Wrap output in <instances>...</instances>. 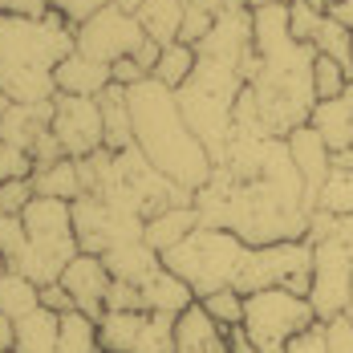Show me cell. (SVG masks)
<instances>
[{
  "label": "cell",
  "instance_id": "1",
  "mask_svg": "<svg viewBox=\"0 0 353 353\" xmlns=\"http://www.w3.org/2000/svg\"><path fill=\"white\" fill-rule=\"evenodd\" d=\"M126 98H130V118H134V146L167 179H175L179 187H187L195 195L212 179L215 163L208 154V146L187 126L175 90L146 77V81L126 90Z\"/></svg>",
  "mask_w": 353,
  "mask_h": 353
},
{
  "label": "cell",
  "instance_id": "2",
  "mask_svg": "<svg viewBox=\"0 0 353 353\" xmlns=\"http://www.w3.org/2000/svg\"><path fill=\"white\" fill-rule=\"evenodd\" d=\"M252 248L223 232V228H195L183 244H175L171 252H163V264L175 272L179 281L191 284L195 301L223 292V288H236L240 272H244V260Z\"/></svg>",
  "mask_w": 353,
  "mask_h": 353
},
{
  "label": "cell",
  "instance_id": "3",
  "mask_svg": "<svg viewBox=\"0 0 353 353\" xmlns=\"http://www.w3.org/2000/svg\"><path fill=\"white\" fill-rule=\"evenodd\" d=\"M25 219V256L17 260L12 272L29 276L33 284H57L65 264L81 252L77 248V232H73V203L65 199H45V195H33V203L21 212Z\"/></svg>",
  "mask_w": 353,
  "mask_h": 353
},
{
  "label": "cell",
  "instance_id": "4",
  "mask_svg": "<svg viewBox=\"0 0 353 353\" xmlns=\"http://www.w3.org/2000/svg\"><path fill=\"white\" fill-rule=\"evenodd\" d=\"M73 37L61 12L0 17V73H53L73 53Z\"/></svg>",
  "mask_w": 353,
  "mask_h": 353
},
{
  "label": "cell",
  "instance_id": "5",
  "mask_svg": "<svg viewBox=\"0 0 353 353\" xmlns=\"http://www.w3.org/2000/svg\"><path fill=\"white\" fill-rule=\"evenodd\" d=\"M317 325V313L309 296L288 292V288H260L244 296V337L260 353H284L288 341L305 329Z\"/></svg>",
  "mask_w": 353,
  "mask_h": 353
},
{
  "label": "cell",
  "instance_id": "6",
  "mask_svg": "<svg viewBox=\"0 0 353 353\" xmlns=\"http://www.w3.org/2000/svg\"><path fill=\"white\" fill-rule=\"evenodd\" d=\"M313 284V244L309 240H288V244H264L252 248L244 260V272L236 292H260V288H288L309 296Z\"/></svg>",
  "mask_w": 353,
  "mask_h": 353
},
{
  "label": "cell",
  "instance_id": "7",
  "mask_svg": "<svg viewBox=\"0 0 353 353\" xmlns=\"http://www.w3.org/2000/svg\"><path fill=\"white\" fill-rule=\"evenodd\" d=\"M146 219L118 203H110L102 195H81L73 199V232H77V248L90 256H106L110 248L142 240Z\"/></svg>",
  "mask_w": 353,
  "mask_h": 353
},
{
  "label": "cell",
  "instance_id": "8",
  "mask_svg": "<svg viewBox=\"0 0 353 353\" xmlns=\"http://www.w3.org/2000/svg\"><path fill=\"white\" fill-rule=\"evenodd\" d=\"M142 41H146V33H142L139 17L126 12V8H118V4H106L102 12H94L90 21L77 25L73 49H77L81 57H90V61L114 65V61H122V57H134L142 49Z\"/></svg>",
  "mask_w": 353,
  "mask_h": 353
},
{
  "label": "cell",
  "instance_id": "9",
  "mask_svg": "<svg viewBox=\"0 0 353 353\" xmlns=\"http://www.w3.org/2000/svg\"><path fill=\"white\" fill-rule=\"evenodd\" d=\"M49 130H53V139L61 142L65 159H85V154H94V150L106 146L98 98L57 94V98H53V122H49Z\"/></svg>",
  "mask_w": 353,
  "mask_h": 353
},
{
  "label": "cell",
  "instance_id": "10",
  "mask_svg": "<svg viewBox=\"0 0 353 353\" xmlns=\"http://www.w3.org/2000/svg\"><path fill=\"white\" fill-rule=\"evenodd\" d=\"M57 284L70 292V301H73L77 313H85V317L98 321L106 313V292H110V284H114V276H110V268H106L102 256L77 252L70 264H65V272H61Z\"/></svg>",
  "mask_w": 353,
  "mask_h": 353
},
{
  "label": "cell",
  "instance_id": "11",
  "mask_svg": "<svg viewBox=\"0 0 353 353\" xmlns=\"http://www.w3.org/2000/svg\"><path fill=\"white\" fill-rule=\"evenodd\" d=\"M284 142H288V154H292L296 171L305 179V191H309V199H313V208H317L321 183L333 171V150L325 146V139H321L313 126H296L292 134H284Z\"/></svg>",
  "mask_w": 353,
  "mask_h": 353
},
{
  "label": "cell",
  "instance_id": "12",
  "mask_svg": "<svg viewBox=\"0 0 353 353\" xmlns=\"http://www.w3.org/2000/svg\"><path fill=\"white\" fill-rule=\"evenodd\" d=\"M309 126L325 139V146H329L333 154H337V150H353V81L345 85L341 98H325V102L313 106Z\"/></svg>",
  "mask_w": 353,
  "mask_h": 353
},
{
  "label": "cell",
  "instance_id": "13",
  "mask_svg": "<svg viewBox=\"0 0 353 353\" xmlns=\"http://www.w3.org/2000/svg\"><path fill=\"white\" fill-rule=\"evenodd\" d=\"M49 122H53V102H37V106L12 102L0 114V139L12 142L25 154H33V146L49 134Z\"/></svg>",
  "mask_w": 353,
  "mask_h": 353
},
{
  "label": "cell",
  "instance_id": "14",
  "mask_svg": "<svg viewBox=\"0 0 353 353\" xmlns=\"http://www.w3.org/2000/svg\"><path fill=\"white\" fill-rule=\"evenodd\" d=\"M53 81H57V94H73V98H98L106 85H114V73L102 61H90L73 49L70 57L53 70Z\"/></svg>",
  "mask_w": 353,
  "mask_h": 353
},
{
  "label": "cell",
  "instance_id": "15",
  "mask_svg": "<svg viewBox=\"0 0 353 353\" xmlns=\"http://www.w3.org/2000/svg\"><path fill=\"white\" fill-rule=\"evenodd\" d=\"M175 341H179L175 353H232L228 350V329H219V325L203 313L199 301H195L187 313H179Z\"/></svg>",
  "mask_w": 353,
  "mask_h": 353
},
{
  "label": "cell",
  "instance_id": "16",
  "mask_svg": "<svg viewBox=\"0 0 353 353\" xmlns=\"http://www.w3.org/2000/svg\"><path fill=\"white\" fill-rule=\"evenodd\" d=\"M102 260H106V268H110V276H114V281L134 284V288H142V284L163 268V256L146 244V240H130V244L110 248Z\"/></svg>",
  "mask_w": 353,
  "mask_h": 353
},
{
  "label": "cell",
  "instance_id": "17",
  "mask_svg": "<svg viewBox=\"0 0 353 353\" xmlns=\"http://www.w3.org/2000/svg\"><path fill=\"white\" fill-rule=\"evenodd\" d=\"M139 292H142V309H146V313H171V317H179V313H187V309L195 305L191 284L179 281L167 264H163L150 281L142 284Z\"/></svg>",
  "mask_w": 353,
  "mask_h": 353
},
{
  "label": "cell",
  "instance_id": "18",
  "mask_svg": "<svg viewBox=\"0 0 353 353\" xmlns=\"http://www.w3.org/2000/svg\"><path fill=\"white\" fill-rule=\"evenodd\" d=\"M195 228H199V212H195V203H183V208H167V212L150 215L146 228H142V240L163 256V252H171L175 244H183Z\"/></svg>",
  "mask_w": 353,
  "mask_h": 353
},
{
  "label": "cell",
  "instance_id": "19",
  "mask_svg": "<svg viewBox=\"0 0 353 353\" xmlns=\"http://www.w3.org/2000/svg\"><path fill=\"white\" fill-rule=\"evenodd\" d=\"M57 333H61V313L41 305L29 317L12 321V353H57Z\"/></svg>",
  "mask_w": 353,
  "mask_h": 353
},
{
  "label": "cell",
  "instance_id": "20",
  "mask_svg": "<svg viewBox=\"0 0 353 353\" xmlns=\"http://www.w3.org/2000/svg\"><path fill=\"white\" fill-rule=\"evenodd\" d=\"M98 106H102L106 150H126V146H134V118H130L126 85H106V90L98 94Z\"/></svg>",
  "mask_w": 353,
  "mask_h": 353
},
{
  "label": "cell",
  "instance_id": "21",
  "mask_svg": "<svg viewBox=\"0 0 353 353\" xmlns=\"http://www.w3.org/2000/svg\"><path fill=\"white\" fill-rule=\"evenodd\" d=\"M142 321H146V309H106L98 317L102 353H130L142 333Z\"/></svg>",
  "mask_w": 353,
  "mask_h": 353
},
{
  "label": "cell",
  "instance_id": "22",
  "mask_svg": "<svg viewBox=\"0 0 353 353\" xmlns=\"http://www.w3.org/2000/svg\"><path fill=\"white\" fill-rule=\"evenodd\" d=\"M29 179H33V191L45 195V199H65V203H73V199L85 195L77 159H57V163H49V167H37Z\"/></svg>",
  "mask_w": 353,
  "mask_h": 353
},
{
  "label": "cell",
  "instance_id": "23",
  "mask_svg": "<svg viewBox=\"0 0 353 353\" xmlns=\"http://www.w3.org/2000/svg\"><path fill=\"white\" fill-rule=\"evenodd\" d=\"M134 17H139L142 33L167 49L179 41V29H183V0H146Z\"/></svg>",
  "mask_w": 353,
  "mask_h": 353
},
{
  "label": "cell",
  "instance_id": "24",
  "mask_svg": "<svg viewBox=\"0 0 353 353\" xmlns=\"http://www.w3.org/2000/svg\"><path fill=\"white\" fill-rule=\"evenodd\" d=\"M33 309H41V284H33L12 268H0V313L8 321H21Z\"/></svg>",
  "mask_w": 353,
  "mask_h": 353
},
{
  "label": "cell",
  "instance_id": "25",
  "mask_svg": "<svg viewBox=\"0 0 353 353\" xmlns=\"http://www.w3.org/2000/svg\"><path fill=\"white\" fill-rule=\"evenodd\" d=\"M57 353H102L98 341V321L85 313H61V333H57Z\"/></svg>",
  "mask_w": 353,
  "mask_h": 353
},
{
  "label": "cell",
  "instance_id": "26",
  "mask_svg": "<svg viewBox=\"0 0 353 353\" xmlns=\"http://www.w3.org/2000/svg\"><path fill=\"white\" fill-rule=\"evenodd\" d=\"M195 70V45H187V41H175V45H167L163 53H159V65H154V81L159 85H167V90H179V85H187V77Z\"/></svg>",
  "mask_w": 353,
  "mask_h": 353
},
{
  "label": "cell",
  "instance_id": "27",
  "mask_svg": "<svg viewBox=\"0 0 353 353\" xmlns=\"http://www.w3.org/2000/svg\"><path fill=\"white\" fill-rule=\"evenodd\" d=\"M317 212L353 215V171H345V167L329 171V179L321 183V191H317Z\"/></svg>",
  "mask_w": 353,
  "mask_h": 353
},
{
  "label": "cell",
  "instance_id": "28",
  "mask_svg": "<svg viewBox=\"0 0 353 353\" xmlns=\"http://www.w3.org/2000/svg\"><path fill=\"white\" fill-rule=\"evenodd\" d=\"M175 321L179 317H171V313H146L142 333H139V341H134V350L130 353H175L179 350Z\"/></svg>",
  "mask_w": 353,
  "mask_h": 353
},
{
  "label": "cell",
  "instance_id": "29",
  "mask_svg": "<svg viewBox=\"0 0 353 353\" xmlns=\"http://www.w3.org/2000/svg\"><path fill=\"white\" fill-rule=\"evenodd\" d=\"M350 41H353L350 29H345V25H337V21L325 12V21L317 25V33H313V41H309V45L317 49L321 57H333V61H341V65L350 70Z\"/></svg>",
  "mask_w": 353,
  "mask_h": 353
},
{
  "label": "cell",
  "instance_id": "30",
  "mask_svg": "<svg viewBox=\"0 0 353 353\" xmlns=\"http://www.w3.org/2000/svg\"><path fill=\"white\" fill-rule=\"evenodd\" d=\"M199 305H203V313H208L219 329H240V325H244V292H236V288L212 292V296H203Z\"/></svg>",
  "mask_w": 353,
  "mask_h": 353
},
{
  "label": "cell",
  "instance_id": "31",
  "mask_svg": "<svg viewBox=\"0 0 353 353\" xmlns=\"http://www.w3.org/2000/svg\"><path fill=\"white\" fill-rule=\"evenodd\" d=\"M350 81H353V73L345 70L341 61L321 57L317 53V61H313V94H317V102H325V98H341Z\"/></svg>",
  "mask_w": 353,
  "mask_h": 353
},
{
  "label": "cell",
  "instance_id": "32",
  "mask_svg": "<svg viewBox=\"0 0 353 353\" xmlns=\"http://www.w3.org/2000/svg\"><path fill=\"white\" fill-rule=\"evenodd\" d=\"M25 219L21 215H0V264L4 268H17V260L25 256Z\"/></svg>",
  "mask_w": 353,
  "mask_h": 353
},
{
  "label": "cell",
  "instance_id": "33",
  "mask_svg": "<svg viewBox=\"0 0 353 353\" xmlns=\"http://www.w3.org/2000/svg\"><path fill=\"white\" fill-rule=\"evenodd\" d=\"M321 21H325V12L313 8V4H305V0H292V4H288V29H292L296 41H305V45H309Z\"/></svg>",
  "mask_w": 353,
  "mask_h": 353
},
{
  "label": "cell",
  "instance_id": "34",
  "mask_svg": "<svg viewBox=\"0 0 353 353\" xmlns=\"http://www.w3.org/2000/svg\"><path fill=\"white\" fill-rule=\"evenodd\" d=\"M33 179H8L0 183V215H21L33 203Z\"/></svg>",
  "mask_w": 353,
  "mask_h": 353
},
{
  "label": "cell",
  "instance_id": "35",
  "mask_svg": "<svg viewBox=\"0 0 353 353\" xmlns=\"http://www.w3.org/2000/svg\"><path fill=\"white\" fill-rule=\"evenodd\" d=\"M33 175V159L25 154V150H17L12 142L0 139V183H8V179H29Z\"/></svg>",
  "mask_w": 353,
  "mask_h": 353
},
{
  "label": "cell",
  "instance_id": "36",
  "mask_svg": "<svg viewBox=\"0 0 353 353\" xmlns=\"http://www.w3.org/2000/svg\"><path fill=\"white\" fill-rule=\"evenodd\" d=\"M106 4H114V0H49V8H53V12H61L73 29H77L81 21H90L94 12H102Z\"/></svg>",
  "mask_w": 353,
  "mask_h": 353
},
{
  "label": "cell",
  "instance_id": "37",
  "mask_svg": "<svg viewBox=\"0 0 353 353\" xmlns=\"http://www.w3.org/2000/svg\"><path fill=\"white\" fill-rule=\"evenodd\" d=\"M321 325H325L329 353H353V313H341V317L321 321Z\"/></svg>",
  "mask_w": 353,
  "mask_h": 353
},
{
  "label": "cell",
  "instance_id": "38",
  "mask_svg": "<svg viewBox=\"0 0 353 353\" xmlns=\"http://www.w3.org/2000/svg\"><path fill=\"white\" fill-rule=\"evenodd\" d=\"M284 353H329V341H325V325H313V329H305V333H296L292 341H288V350Z\"/></svg>",
  "mask_w": 353,
  "mask_h": 353
},
{
  "label": "cell",
  "instance_id": "39",
  "mask_svg": "<svg viewBox=\"0 0 353 353\" xmlns=\"http://www.w3.org/2000/svg\"><path fill=\"white\" fill-rule=\"evenodd\" d=\"M106 309H142V292L134 288V284L114 281L110 292H106Z\"/></svg>",
  "mask_w": 353,
  "mask_h": 353
},
{
  "label": "cell",
  "instance_id": "40",
  "mask_svg": "<svg viewBox=\"0 0 353 353\" xmlns=\"http://www.w3.org/2000/svg\"><path fill=\"white\" fill-rule=\"evenodd\" d=\"M110 73H114V85H126V90L150 77V73L142 70L139 61H134V57H122V61H114V65H110Z\"/></svg>",
  "mask_w": 353,
  "mask_h": 353
},
{
  "label": "cell",
  "instance_id": "41",
  "mask_svg": "<svg viewBox=\"0 0 353 353\" xmlns=\"http://www.w3.org/2000/svg\"><path fill=\"white\" fill-rule=\"evenodd\" d=\"M49 0H0V17H45Z\"/></svg>",
  "mask_w": 353,
  "mask_h": 353
},
{
  "label": "cell",
  "instance_id": "42",
  "mask_svg": "<svg viewBox=\"0 0 353 353\" xmlns=\"http://www.w3.org/2000/svg\"><path fill=\"white\" fill-rule=\"evenodd\" d=\"M41 305L53 309V313H73V301L61 284H45V288H41Z\"/></svg>",
  "mask_w": 353,
  "mask_h": 353
},
{
  "label": "cell",
  "instance_id": "43",
  "mask_svg": "<svg viewBox=\"0 0 353 353\" xmlns=\"http://www.w3.org/2000/svg\"><path fill=\"white\" fill-rule=\"evenodd\" d=\"M325 4H329V17L353 33V0H325Z\"/></svg>",
  "mask_w": 353,
  "mask_h": 353
},
{
  "label": "cell",
  "instance_id": "44",
  "mask_svg": "<svg viewBox=\"0 0 353 353\" xmlns=\"http://www.w3.org/2000/svg\"><path fill=\"white\" fill-rule=\"evenodd\" d=\"M228 350L232 353H260L252 341L244 337V329H228Z\"/></svg>",
  "mask_w": 353,
  "mask_h": 353
},
{
  "label": "cell",
  "instance_id": "45",
  "mask_svg": "<svg viewBox=\"0 0 353 353\" xmlns=\"http://www.w3.org/2000/svg\"><path fill=\"white\" fill-rule=\"evenodd\" d=\"M0 353H12V321L0 313Z\"/></svg>",
  "mask_w": 353,
  "mask_h": 353
},
{
  "label": "cell",
  "instance_id": "46",
  "mask_svg": "<svg viewBox=\"0 0 353 353\" xmlns=\"http://www.w3.org/2000/svg\"><path fill=\"white\" fill-rule=\"evenodd\" d=\"M292 0H248V8H288Z\"/></svg>",
  "mask_w": 353,
  "mask_h": 353
},
{
  "label": "cell",
  "instance_id": "47",
  "mask_svg": "<svg viewBox=\"0 0 353 353\" xmlns=\"http://www.w3.org/2000/svg\"><path fill=\"white\" fill-rule=\"evenodd\" d=\"M333 167H345V171H353V150H337V154H333Z\"/></svg>",
  "mask_w": 353,
  "mask_h": 353
},
{
  "label": "cell",
  "instance_id": "48",
  "mask_svg": "<svg viewBox=\"0 0 353 353\" xmlns=\"http://www.w3.org/2000/svg\"><path fill=\"white\" fill-rule=\"evenodd\" d=\"M114 4H118V8H126V12H139L146 0H114Z\"/></svg>",
  "mask_w": 353,
  "mask_h": 353
},
{
  "label": "cell",
  "instance_id": "49",
  "mask_svg": "<svg viewBox=\"0 0 353 353\" xmlns=\"http://www.w3.org/2000/svg\"><path fill=\"white\" fill-rule=\"evenodd\" d=\"M305 4H313V8H321V12H329V4H325V0H305Z\"/></svg>",
  "mask_w": 353,
  "mask_h": 353
},
{
  "label": "cell",
  "instance_id": "50",
  "mask_svg": "<svg viewBox=\"0 0 353 353\" xmlns=\"http://www.w3.org/2000/svg\"><path fill=\"white\" fill-rule=\"evenodd\" d=\"M228 8H248V0H223Z\"/></svg>",
  "mask_w": 353,
  "mask_h": 353
},
{
  "label": "cell",
  "instance_id": "51",
  "mask_svg": "<svg viewBox=\"0 0 353 353\" xmlns=\"http://www.w3.org/2000/svg\"><path fill=\"white\" fill-rule=\"evenodd\" d=\"M350 70H353V41H350Z\"/></svg>",
  "mask_w": 353,
  "mask_h": 353
}]
</instances>
